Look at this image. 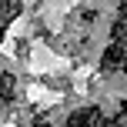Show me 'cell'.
I'll list each match as a JSON object with an SVG mask.
<instances>
[{
  "mask_svg": "<svg viewBox=\"0 0 127 127\" xmlns=\"http://www.w3.org/2000/svg\"><path fill=\"white\" fill-rule=\"evenodd\" d=\"M121 20H127V0L121 3Z\"/></svg>",
  "mask_w": 127,
  "mask_h": 127,
  "instance_id": "cell-4",
  "label": "cell"
},
{
  "mask_svg": "<svg viewBox=\"0 0 127 127\" xmlns=\"http://www.w3.org/2000/svg\"><path fill=\"white\" fill-rule=\"evenodd\" d=\"M13 87H17V80H13L10 74H3V77H0V100H10V97H13Z\"/></svg>",
  "mask_w": 127,
  "mask_h": 127,
  "instance_id": "cell-2",
  "label": "cell"
},
{
  "mask_svg": "<svg viewBox=\"0 0 127 127\" xmlns=\"http://www.w3.org/2000/svg\"><path fill=\"white\" fill-rule=\"evenodd\" d=\"M121 70H124V74H127V60H124V67H121Z\"/></svg>",
  "mask_w": 127,
  "mask_h": 127,
  "instance_id": "cell-7",
  "label": "cell"
},
{
  "mask_svg": "<svg viewBox=\"0 0 127 127\" xmlns=\"http://www.w3.org/2000/svg\"><path fill=\"white\" fill-rule=\"evenodd\" d=\"M110 37H114L117 44H127V20H117L114 30H110Z\"/></svg>",
  "mask_w": 127,
  "mask_h": 127,
  "instance_id": "cell-3",
  "label": "cell"
},
{
  "mask_svg": "<svg viewBox=\"0 0 127 127\" xmlns=\"http://www.w3.org/2000/svg\"><path fill=\"white\" fill-rule=\"evenodd\" d=\"M30 127H50V121H37V124H30Z\"/></svg>",
  "mask_w": 127,
  "mask_h": 127,
  "instance_id": "cell-5",
  "label": "cell"
},
{
  "mask_svg": "<svg viewBox=\"0 0 127 127\" xmlns=\"http://www.w3.org/2000/svg\"><path fill=\"white\" fill-rule=\"evenodd\" d=\"M124 60H127V44H110L107 50H104V57H100V70L104 74H110V70H121L124 67Z\"/></svg>",
  "mask_w": 127,
  "mask_h": 127,
  "instance_id": "cell-1",
  "label": "cell"
},
{
  "mask_svg": "<svg viewBox=\"0 0 127 127\" xmlns=\"http://www.w3.org/2000/svg\"><path fill=\"white\" fill-rule=\"evenodd\" d=\"M121 110H124V114H127V100H124V104H121Z\"/></svg>",
  "mask_w": 127,
  "mask_h": 127,
  "instance_id": "cell-6",
  "label": "cell"
}]
</instances>
